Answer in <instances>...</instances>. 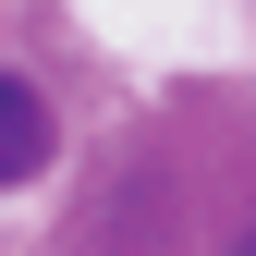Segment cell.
<instances>
[{"label": "cell", "mask_w": 256, "mask_h": 256, "mask_svg": "<svg viewBox=\"0 0 256 256\" xmlns=\"http://www.w3.org/2000/svg\"><path fill=\"white\" fill-rule=\"evenodd\" d=\"M37 171H49V98L0 74V183H37Z\"/></svg>", "instance_id": "obj_1"}, {"label": "cell", "mask_w": 256, "mask_h": 256, "mask_svg": "<svg viewBox=\"0 0 256 256\" xmlns=\"http://www.w3.org/2000/svg\"><path fill=\"white\" fill-rule=\"evenodd\" d=\"M232 256H256V232H244V244H232Z\"/></svg>", "instance_id": "obj_2"}]
</instances>
